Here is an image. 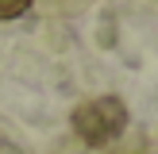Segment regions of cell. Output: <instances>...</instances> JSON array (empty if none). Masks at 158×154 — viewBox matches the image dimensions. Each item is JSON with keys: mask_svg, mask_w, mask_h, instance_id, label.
<instances>
[{"mask_svg": "<svg viewBox=\"0 0 158 154\" xmlns=\"http://www.w3.org/2000/svg\"><path fill=\"white\" fill-rule=\"evenodd\" d=\"M127 127V108L120 96H93L73 112V131L89 146H108Z\"/></svg>", "mask_w": 158, "mask_h": 154, "instance_id": "6da1fadb", "label": "cell"}, {"mask_svg": "<svg viewBox=\"0 0 158 154\" xmlns=\"http://www.w3.org/2000/svg\"><path fill=\"white\" fill-rule=\"evenodd\" d=\"M31 8V0H0V19H19Z\"/></svg>", "mask_w": 158, "mask_h": 154, "instance_id": "7a4b0ae2", "label": "cell"}]
</instances>
